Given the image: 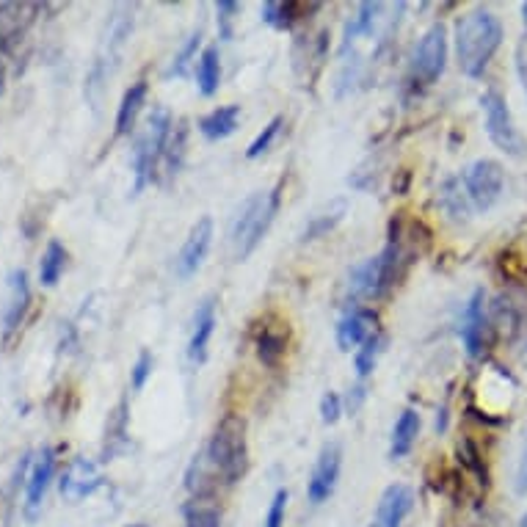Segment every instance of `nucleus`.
<instances>
[{"mask_svg":"<svg viewBox=\"0 0 527 527\" xmlns=\"http://www.w3.org/2000/svg\"><path fill=\"white\" fill-rule=\"evenodd\" d=\"M522 527H527V516H525V519H522Z\"/></svg>","mask_w":527,"mask_h":527,"instance_id":"a19ab883","label":"nucleus"},{"mask_svg":"<svg viewBox=\"0 0 527 527\" xmlns=\"http://www.w3.org/2000/svg\"><path fill=\"white\" fill-rule=\"evenodd\" d=\"M152 367H155V359H152V354L149 351H141L136 359V365H133V370H130V384H133V390H144V384L149 381V376H152Z\"/></svg>","mask_w":527,"mask_h":527,"instance_id":"72a5a7b5","label":"nucleus"},{"mask_svg":"<svg viewBox=\"0 0 527 527\" xmlns=\"http://www.w3.org/2000/svg\"><path fill=\"white\" fill-rule=\"evenodd\" d=\"M414 505V492L403 483H392L381 494L376 514L370 519V527H401Z\"/></svg>","mask_w":527,"mask_h":527,"instance_id":"4468645a","label":"nucleus"},{"mask_svg":"<svg viewBox=\"0 0 527 527\" xmlns=\"http://www.w3.org/2000/svg\"><path fill=\"white\" fill-rule=\"evenodd\" d=\"M420 436V414L414 409H406V412L398 417V423L392 428V442H390V456L392 459H403L412 453L414 442Z\"/></svg>","mask_w":527,"mask_h":527,"instance_id":"412c9836","label":"nucleus"},{"mask_svg":"<svg viewBox=\"0 0 527 527\" xmlns=\"http://www.w3.org/2000/svg\"><path fill=\"white\" fill-rule=\"evenodd\" d=\"M376 323H379L376 312L362 310V307H359V310H351L343 321H340V326H337V345H340L343 351L359 348V345L367 343L373 334H379Z\"/></svg>","mask_w":527,"mask_h":527,"instance_id":"f3484780","label":"nucleus"},{"mask_svg":"<svg viewBox=\"0 0 527 527\" xmlns=\"http://www.w3.org/2000/svg\"><path fill=\"white\" fill-rule=\"evenodd\" d=\"M210 243H213V221L210 218H199L191 232H188V238H185L183 249L177 254V274L188 279V276H194L202 263H205L207 252H210Z\"/></svg>","mask_w":527,"mask_h":527,"instance_id":"f8f14e48","label":"nucleus"},{"mask_svg":"<svg viewBox=\"0 0 527 527\" xmlns=\"http://www.w3.org/2000/svg\"><path fill=\"white\" fill-rule=\"evenodd\" d=\"M345 210H348L345 199H334L332 205L326 207V210H321L318 216H312V221L307 224V230H304V235H301V241H318V238H323L326 232H332L334 227L343 221Z\"/></svg>","mask_w":527,"mask_h":527,"instance_id":"393cba45","label":"nucleus"},{"mask_svg":"<svg viewBox=\"0 0 527 527\" xmlns=\"http://www.w3.org/2000/svg\"><path fill=\"white\" fill-rule=\"evenodd\" d=\"M172 114L166 108H155L147 125L136 138V149H133V194H141L155 177H158V166L163 161V152L172 136Z\"/></svg>","mask_w":527,"mask_h":527,"instance_id":"39448f33","label":"nucleus"},{"mask_svg":"<svg viewBox=\"0 0 527 527\" xmlns=\"http://www.w3.org/2000/svg\"><path fill=\"white\" fill-rule=\"evenodd\" d=\"M130 34H133V12L130 9H116L108 17V23H105V34L100 39V47H97V56H94L92 69H89V78H86V97H89L92 108L100 105V92L105 89V83L114 78Z\"/></svg>","mask_w":527,"mask_h":527,"instance_id":"20e7f679","label":"nucleus"},{"mask_svg":"<svg viewBox=\"0 0 527 527\" xmlns=\"http://www.w3.org/2000/svg\"><path fill=\"white\" fill-rule=\"evenodd\" d=\"M127 527H147V525H127Z\"/></svg>","mask_w":527,"mask_h":527,"instance_id":"79ce46f5","label":"nucleus"},{"mask_svg":"<svg viewBox=\"0 0 527 527\" xmlns=\"http://www.w3.org/2000/svg\"><path fill=\"white\" fill-rule=\"evenodd\" d=\"M503 42V23L486 9L464 14L456 23V56L464 75L478 78Z\"/></svg>","mask_w":527,"mask_h":527,"instance_id":"f257e3e1","label":"nucleus"},{"mask_svg":"<svg viewBox=\"0 0 527 527\" xmlns=\"http://www.w3.org/2000/svg\"><path fill=\"white\" fill-rule=\"evenodd\" d=\"M53 472H56V450L53 447H45L39 456H36L34 467H31V475H28V486H25V514L28 519H34L42 508V500H45L47 486L53 481Z\"/></svg>","mask_w":527,"mask_h":527,"instance_id":"2eb2a0df","label":"nucleus"},{"mask_svg":"<svg viewBox=\"0 0 527 527\" xmlns=\"http://www.w3.org/2000/svg\"><path fill=\"white\" fill-rule=\"evenodd\" d=\"M36 3H0V53L14 47L36 23Z\"/></svg>","mask_w":527,"mask_h":527,"instance_id":"ddd939ff","label":"nucleus"},{"mask_svg":"<svg viewBox=\"0 0 527 527\" xmlns=\"http://www.w3.org/2000/svg\"><path fill=\"white\" fill-rule=\"evenodd\" d=\"M100 472L94 467L92 461L86 459H75L69 464V470L64 472V478H61V492L69 500H83V497H89L100 489Z\"/></svg>","mask_w":527,"mask_h":527,"instance_id":"a211bd4d","label":"nucleus"},{"mask_svg":"<svg viewBox=\"0 0 527 527\" xmlns=\"http://www.w3.org/2000/svg\"><path fill=\"white\" fill-rule=\"evenodd\" d=\"M340 470H343V447L337 442L323 445L321 456L315 461V470L310 475V486H307V497L312 505H321L332 497L337 481H340Z\"/></svg>","mask_w":527,"mask_h":527,"instance_id":"9d476101","label":"nucleus"},{"mask_svg":"<svg viewBox=\"0 0 527 527\" xmlns=\"http://www.w3.org/2000/svg\"><path fill=\"white\" fill-rule=\"evenodd\" d=\"M67 249H64V243L50 241L47 243L45 254H42V260H39V282L45 287H53L64 274V268H67Z\"/></svg>","mask_w":527,"mask_h":527,"instance_id":"a878e982","label":"nucleus"},{"mask_svg":"<svg viewBox=\"0 0 527 527\" xmlns=\"http://www.w3.org/2000/svg\"><path fill=\"white\" fill-rule=\"evenodd\" d=\"M216 332V301L205 298L194 312V329H191V340H188V359L194 365H202L207 359V348H210V337Z\"/></svg>","mask_w":527,"mask_h":527,"instance_id":"dca6fc26","label":"nucleus"},{"mask_svg":"<svg viewBox=\"0 0 527 527\" xmlns=\"http://www.w3.org/2000/svg\"><path fill=\"white\" fill-rule=\"evenodd\" d=\"M31 304V287H28V274L25 271H12L9 276V307L3 315V334L12 337L25 321V312Z\"/></svg>","mask_w":527,"mask_h":527,"instance_id":"6ab92c4d","label":"nucleus"},{"mask_svg":"<svg viewBox=\"0 0 527 527\" xmlns=\"http://www.w3.org/2000/svg\"><path fill=\"white\" fill-rule=\"evenodd\" d=\"M522 14H525V25H527V3H525V6H522Z\"/></svg>","mask_w":527,"mask_h":527,"instance_id":"ea45409f","label":"nucleus"},{"mask_svg":"<svg viewBox=\"0 0 527 527\" xmlns=\"http://www.w3.org/2000/svg\"><path fill=\"white\" fill-rule=\"evenodd\" d=\"M202 42V31H196V34L188 36V42L183 45V50L172 58V67H169V75H185V69L191 61H196V47Z\"/></svg>","mask_w":527,"mask_h":527,"instance_id":"473e14b6","label":"nucleus"},{"mask_svg":"<svg viewBox=\"0 0 527 527\" xmlns=\"http://www.w3.org/2000/svg\"><path fill=\"white\" fill-rule=\"evenodd\" d=\"M257 356H260V362H265V365H276L285 356V337L271 332V329H265L260 334V340H257Z\"/></svg>","mask_w":527,"mask_h":527,"instance_id":"7c9ffc66","label":"nucleus"},{"mask_svg":"<svg viewBox=\"0 0 527 527\" xmlns=\"http://www.w3.org/2000/svg\"><path fill=\"white\" fill-rule=\"evenodd\" d=\"M282 125H285V119L282 116H274L268 125L263 127V133L254 138L252 144H249V149H246V158H260V155H265L268 149H271V144L276 141V136H279V130H282Z\"/></svg>","mask_w":527,"mask_h":527,"instance_id":"2f4dec72","label":"nucleus"},{"mask_svg":"<svg viewBox=\"0 0 527 527\" xmlns=\"http://www.w3.org/2000/svg\"><path fill=\"white\" fill-rule=\"evenodd\" d=\"M285 511H287V492L279 489V492L271 497V505H268V514H265L263 527H285Z\"/></svg>","mask_w":527,"mask_h":527,"instance_id":"c9c22d12","label":"nucleus"},{"mask_svg":"<svg viewBox=\"0 0 527 527\" xmlns=\"http://www.w3.org/2000/svg\"><path fill=\"white\" fill-rule=\"evenodd\" d=\"M447 64V31L445 25H431L417 42L412 56V78L423 86H431L442 78Z\"/></svg>","mask_w":527,"mask_h":527,"instance_id":"0eeeda50","label":"nucleus"},{"mask_svg":"<svg viewBox=\"0 0 527 527\" xmlns=\"http://www.w3.org/2000/svg\"><path fill=\"white\" fill-rule=\"evenodd\" d=\"M398 257H401V249L398 243L390 241L384 249H381L376 257H370L362 265H356L354 274H351V293L356 298H381L390 285L395 282V268H398Z\"/></svg>","mask_w":527,"mask_h":527,"instance_id":"423d86ee","label":"nucleus"},{"mask_svg":"<svg viewBox=\"0 0 527 527\" xmlns=\"http://www.w3.org/2000/svg\"><path fill=\"white\" fill-rule=\"evenodd\" d=\"M489 323H492V318L486 310V296H483V290H475L467 301L464 318H461V340H464V348L470 356L483 354V345L489 337Z\"/></svg>","mask_w":527,"mask_h":527,"instance_id":"9b49d317","label":"nucleus"},{"mask_svg":"<svg viewBox=\"0 0 527 527\" xmlns=\"http://www.w3.org/2000/svg\"><path fill=\"white\" fill-rule=\"evenodd\" d=\"M381 345H384V337H381V334H373L367 343H362L359 348H356L354 365H356V376H359V379H367V376L373 373L376 359H379V354H381Z\"/></svg>","mask_w":527,"mask_h":527,"instance_id":"c85d7f7f","label":"nucleus"},{"mask_svg":"<svg viewBox=\"0 0 527 527\" xmlns=\"http://www.w3.org/2000/svg\"><path fill=\"white\" fill-rule=\"evenodd\" d=\"M185 527H221V508L207 497H194L185 505Z\"/></svg>","mask_w":527,"mask_h":527,"instance_id":"bb28decb","label":"nucleus"},{"mask_svg":"<svg viewBox=\"0 0 527 527\" xmlns=\"http://www.w3.org/2000/svg\"><path fill=\"white\" fill-rule=\"evenodd\" d=\"M196 83H199V92L205 97H213L221 86V56H218V47L210 45L202 50V56L196 58Z\"/></svg>","mask_w":527,"mask_h":527,"instance_id":"b1692460","label":"nucleus"},{"mask_svg":"<svg viewBox=\"0 0 527 527\" xmlns=\"http://www.w3.org/2000/svg\"><path fill=\"white\" fill-rule=\"evenodd\" d=\"M238 122H241V105H224V108H216V111L202 116L199 130L210 141H221V138H230L238 130Z\"/></svg>","mask_w":527,"mask_h":527,"instance_id":"aec40b11","label":"nucleus"},{"mask_svg":"<svg viewBox=\"0 0 527 527\" xmlns=\"http://www.w3.org/2000/svg\"><path fill=\"white\" fill-rule=\"evenodd\" d=\"M238 12H241V6L232 3V0H221V3H216L218 34H221V39H232V23H235V14Z\"/></svg>","mask_w":527,"mask_h":527,"instance_id":"f704fd0d","label":"nucleus"},{"mask_svg":"<svg viewBox=\"0 0 527 527\" xmlns=\"http://www.w3.org/2000/svg\"><path fill=\"white\" fill-rule=\"evenodd\" d=\"M276 210H279V188L260 191V194L249 196L243 202L230 230L232 254H235L238 263H243L246 257H252L254 249L263 243L265 232L271 230V224H274Z\"/></svg>","mask_w":527,"mask_h":527,"instance_id":"7ed1b4c3","label":"nucleus"},{"mask_svg":"<svg viewBox=\"0 0 527 527\" xmlns=\"http://www.w3.org/2000/svg\"><path fill=\"white\" fill-rule=\"evenodd\" d=\"M263 20L274 28H290L298 20V3L287 0V3H265L263 6Z\"/></svg>","mask_w":527,"mask_h":527,"instance_id":"c756f323","label":"nucleus"},{"mask_svg":"<svg viewBox=\"0 0 527 527\" xmlns=\"http://www.w3.org/2000/svg\"><path fill=\"white\" fill-rule=\"evenodd\" d=\"M3 89H6V69L0 64V97H3Z\"/></svg>","mask_w":527,"mask_h":527,"instance_id":"58836bf2","label":"nucleus"},{"mask_svg":"<svg viewBox=\"0 0 527 527\" xmlns=\"http://www.w3.org/2000/svg\"><path fill=\"white\" fill-rule=\"evenodd\" d=\"M127 445V401H119L114 412L108 414L105 423V445H103V461H111L116 453H122Z\"/></svg>","mask_w":527,"mask_h":527,"instance_id":"5701e85b","label":"nucleus"},{"mask_svg":"<svg viewBox=\"0 0 527 527\" xmlns=\"http://www.w3.org/2000/svg\"><path fill=\"white\" fill-rule=\"evenodd\" d=\"M185 127L183 122H177V127H172V136H169V144H166V152H163V174L166 177H174L180 163H183L185 155Z\"/></svg>","mask_w":527,"mask_h":527,"instance_id":"cd10ccee","label":"nucleus"},{"mask_svg":"<svg viewBox=\"0 0 527 527\" xmlns=\"http://www.w3.org/2000/svg\"><path fill=\"white\" fill-rule=\"evenodd\" d=\"M516 492H527V436L525 445H522V456H519V467H516Z\"/></svg>","mask_w":527,"mask_h":527,"instance_id":"4c0bfd02","label":"nucleus"},{"mask_svg":"<svg viewBox=\"0 0 527 527\" xmlns=\"http://www.w3.org/2000/svg\"><path fill=\"white\" fill-rule=\"evenodd\" d=\"M144 103H147V83H133L125 92V97H122L119 111H116V136H127V133L133 130Z\"/></svg>","mask_w":527,"mask_h":527,"instance_id":"4be33fe9","label":"nucleus"},{"mask_svg":"<svg viewBox=\"0 0 527 527\" xmlns=\"http://www.w3.org/2000/svg\"><path fill=\"white\" fill-rule=\"evenodd\" d=\"M205 456L213 464L218 481L227 486L238 483L249 467V445H246V423L238 414H227L216 425V434L210 436L205 447Z\"/></svg>","mask_w":527,"mask_h":527,"instance_id":"f03ea898","label":"nucleus"},{"mask_svg":"<svg viewBox=\"0 0 527 527\" xmlns=\"http://www.w3.org/2000/svg\"><path fill=\"white\" fill-rule=\"evenodd\" d=\"M464 188H467V196H470L472 205L478 207V210H489V207L503 196V166L497 161H489V158L475 161L470 169L464 172Z\"/></svg>","mask_w":527,"mask_h":527,"instance_id":"1a4fd4ad","label":"nucleus"},{"mask_svg":"<svg viewBox=\"0 0 527 527\" xmlns=\"http://www.w3.org/2000/svg\"><path fill=\"white\" fill-rule=\"evenodd\" d=\"M481 108L483 114H486V133H489V138L503 152L519 158L525 152V141H522L519 130H516L514 116H511V108L503 100V94L486 92L481 97Z\"/></svg>","mask_w":527,"mask_h":527,"instance_id":"6e6552de","label":"nucleus"},{"mask_svg":"<svg viewBox=\"0 0 527 527\" xmlns=\"http://www.w3.org/2000/svg\"><path fill=\"white\" fill-rule=\"evenodd\" d=\"M340 414H343V398L337 395V392H326L321 398V417L326 425H334L340 420Z\"/></svg>","mask_w":527,"mask_h":527,"instance_id":"e433bc0d","label":"nucleus"}]
</instances>
